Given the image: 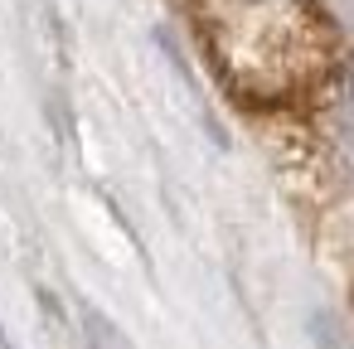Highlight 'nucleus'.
Here are the masks:
<instances>
[{"label": "nucleus", "instance_id": "1", "mask_svg": "<svg viewBox=\"0 0 354 349\" xmlns=\"http://www.w3.org/2000/svg\"><path fill=\"white\" fill-rule=\"evenodd\" d=\"M83 330H88V349H127L122 330H117L97 305H83Z\"/></svg>", "mask_w": 354, "mask_h": 349}, {"label": "nucleus", "instance_id": "2", "mask_svg": "<svg viewBox=\"0 0 354 349\" xmlns=\"http://www.w3.org/2000/svg\"><path fill=\"white\" fill-rule=\"evenodd\" d=\"M0 349H15V344H10V334H6V325H0Z\"/></svg>", "mask_w": 354, "mask_h": 349}]
</instances>
